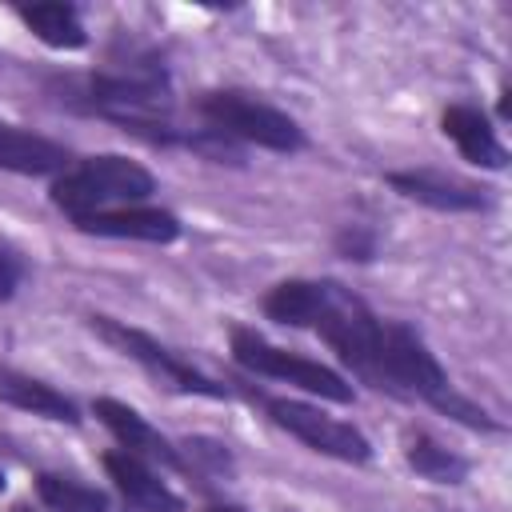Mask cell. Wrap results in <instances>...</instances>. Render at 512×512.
<instances>
[{"label":"cell","mask_w":512,"mask_h":512,"mask_svg":"<svg viewBox=\"0 0 512 512\" xmlns=\"http://www.w3.org/2000/svg\"><path fill=\"white\" fill-rule=\"evenodd\" d=\"M264 316L288 328H312L340 356V364H348L376 392L424 400L468 428L500 432V424L480 404L452 388L448 372L416 328L376 316L352 288L336 280H280L264 296Z\"/></svg>","instance_id":"1"},{"label":"cell","mask_w":512,"mask_h":512,"mask_svg":"<svg viewBox=\"0 0 512 512\" xmlns=\"http://www.w3.org/2000/svg\"><path fill=\"white\" fill-rule=\"evenodd\" d=\"M152 192H156V176L144 164H136L120 152H100V156H88V160L72 164L68 172H60L48 188V200L76 224L92 212L144 204Z\"/></svg>","instance_id":"2"},{"label":"cell","mask_w":512,"mask_h":512,"mask_svg":"<svg viewBox=\"0 0 512 512\" xmlns=\"http://www.w3.org/2000/svg\"><path fill=\"white\" fill-rule=\"evenodd\" d=\"M196 112L204 116V124L236 144H256V148H268V152H300L304 148V128L280 112L276 104L252 96V92H240V88H212V92H200L196 96Z\"/></svg>","instance_id":"3"},{"label":"cell","mask_w":512,"mask_h":512,"mask_svg":"<svg viewBox=\"0 0 512 512\" xmlns=\"http://www.w3.org/2000/svg\"><path fill=\"white\" fill-rule=\"evenodd\" d=\"M228 352H232V360H236L244 372H252V376H268V380L292 384V388L312 392V396L332 400V404H352V384H348L336 368H328V364H320V360H308V356H300V352H288V348L272 344L268 336H260L256 328L236 324V328L228 332Z\"/></svg>","instance_id":"4"},{"label":"cell","mask_w":512,"mask_h":512,"mask_svg":"<svg viewBox=\"0 0 512 512\" xmlns=\"http://www.w3.org/2000/svg\"><path fill=\"white\" fill-rule=\"evenodd\" d=\"M88 328H92L104 344H112L120 356L136 360L148 376H156V380H160L164 388H172V392H184V396H208V400H228V396H232L228 384L212 380L208 372H200L192 360H184L180 352H172V348L160 344L156 336H148V332H140V328H132V324L116 320V316L92 312V316H88Z\"/></svg>","instance_id":"5"},{"label":"cell","mask_w":512,"mask_h":512,"mask_svg":"<svg viewBox=\"0 0 512 512\" xmlns=\"http://www.w3.org/2000/svg\"><path fill=\"white\" fill-rule=\"evenodd\" d=\"M264 412L276 428H284L304 448H312L328 460H340V464H368L372 460V440L356 424L336 420V416L320 412L316 404H304L292 396H264Z\"/></svg>","instance_id":"6"},{"label":"cell","mask_w":512,"mask_h":512,"mask_svg":"<svg viewBox=\"0 0 512 512\" xmlns=\"http://www.w3.org/2000/svg\"><path fill=\"white\" fill-rule=\"evenodd\" d=\"M92 416L116 436V444H120L124 452H132V456H140V460H156V464L176 468V472H188L184 452H180L168 436H160L132 404H124V400H116V396H96V400H92Z\"/></svg>","instance_id":"7"},{"label":"cell","mask_w":512,"mask_h":512,"mask_svg":"<svg viewBox=\"0 0 512 512\" xmlns=\"http://www.w3.org/2000/svg\"><path fill=\"white\" fill-rule=\"evenodd\" d=\"M104 472L132 512H184V500L168 488V480H160V472H152L148 460L124 448L104 452Z\"/></svg>","instance_id":"8"},{"label":"cell","mask_w":512,"mask_h":512,"mask_svg":"<svg viewBox=\"0 0 512 512\" xmlns=\"http://www.w3.org/2000/svg\"><path fill=\"white\" fill-rule=\"evenodd\" d=\"M388 188L400 192L404 200H416L436 212H484L488 208V196L480 184H468V180H456L444 172H428V168L388 172Z\"/></svg>","instance_id":"9"},{"label":"cell","mask_w":512,"mask_h":512,"mask_svg":"<svg viewBox=\"0 0 512 512\" xmlns=\"http://www.w3.org/2000/svg\"><path fill=\"white\" fill-rule=\"evenodd\" d=\"M80 232L88 236H108V240H144V244H172L184 228L168 208L152 204H128V208H108L76 220Z\"/></svg>","instance_id":"10"},{"label":"cell","mask_w":512,"mask_h":512,"mask_svg":"<svg viewBox=\"0 0 512 512\" xmlns=\"http://www.w3.org/2000/svg\"><path fill=\"white\" fill-rule=\"evenodd\" d=\"M0 168L16 176H60L72 168V152L60 140L0 120Z\"/></svg>","instance_id":"11"},{"label":"cell","mask_w":512,"mask_h":512,"mask_svg":"<svg viewBox=\"0 0 512 512\" xmlns=\"http://www.w3.org/2000/svg\"><path fill=\"white\" fill-rule=\"evenodd\" d=\"M440 128H444V136L460 148V156H464L468 164L492 168V172H500V168L508 164V152H504V144H500L492 120H488L480 108H472V104H448L444 116H440Z\"/></svg>","instance_id":"12"},{"label":"cell","mask_w":512,"mask_h":512,"mask_svg":"<svg viewBox=\"0 0 512 512\" xmlns=\"http://www.w3.org/2000/svg\"><path fill=\"white\" fill-rule=\"evenodd\" d=\"M0 400L20 408V412L56 420V424H80V408L60 388H52V384H44L28 372H16L8 364H0Z\"/></svg>","instance_id":"13"},{"label":"cell","mask_w":512,"mask_h":512,"mask_svg":"<svg viewBox=\"0 0 512 512\" xmlns=\"http://www.w3.org/2000/svg\"><path fill=\"white\" fill-rule=\"evenodd\" d=\"M16 16L24 20V28L44 40L48 48H64V52H76L88 44V28H84V16L76 4H64V0H44V4H24L16 8Z\"/></svg>","instance_id":"14"},{"label":"cell","mask_w":512,"mask_h":512,"mask_svg":"<svg viewBox=\"0 0 512 512\" xmlns=\"http://www.w3.org/2000/svg\"><path fill=\"white\" fill-rule=\"evenodd\" d=\"M404 456H408V464L416 468V476H424V480H432V484H460V480L468 476V460L456 456V452H448L444 444H436V440L424 436V432H416V436L408 440Z\"/></svg>","instance_id":"15"},{"label":"cell","mask_w":512,"mask_h":512,"mask_svg":"<svg viewBox=\"0 0 512 512\" xmlns=\"http://www.w3.org/2000/svg\"><path fill=\"white\" fill-rule=\"evenodd\" d=\"M36 496L52 508V512H108V496L72 480V476H60V472H40L36 476Z\"/></svg>","instance_id":"16"},{"label":"cell","mask_w":512,"mask_h":512,"mask_svg":"<svg viewBox=\"0 0 512 512\" xmlns=\"http://www.w3.org/2000/svg\"><path fill=\"white\" fill-rule=\"evenodd\" d=\"M336 252L348 256V260H372V256H376V236H372L364 224H348V228L336 236Z\"/></svg>","instance_id":"17"},{"label":"cell","mask_w":512,"mask_h":512,"mask_svg":"<svg viewBox=\"0 0 512 512\" xmlns=\"http://www.w3.org/2000/svg\"><path fill=\"white\" fill-rule=\"evenodd\" d=\"M20 280H24V260H20V252H16L8 240H0V300H12L16 288H20Z\"/></svg>","instance_id":"18"},{"label":"cell","mask_w":512,"mask_h":512,"mask_svg":"<svg viewBox=\"0 0 512 512\" xmlns=\"http://www.w3.org/2000/svg\"><path fill=\"white\" fill-rule=\"evenodd\" d=\"M204 512H240V508H228V504H224V508H204Z\"/></svg>","instance_id":"19"},{"label":"cell","mask_w":512,"mask_h":512,"mask_svg":"<svg viewBox=\"0 0 512 512\" xmlns=\"http://www.w3.org/2000/svg\"><path fill=\"white\" fill-rule=\"evenodd\" d=\"M12 512H36V508H28V504H16V508H12Z\"/></svg>","instance_id":"20"},{"label":"cell","mask_w":512,"mask_h":512,"mask_svg":"<svg viewBox=\"0 0 512 512\" xmlns=\"http://www.w3.org/2000/svg\"><path fill=\"white\" fill-rule=\"evenodd\" d=\"M4 488H8V480H4V468H0V496H4Z\"/></svg>","instance_id":"21"}]
</instances>
